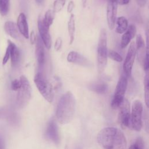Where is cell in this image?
I'll return each instance as SVG.
<instances>
[{"label": "cell", "mask_w": 149, "mask_h": 149, "mask_svg": "<svg viewBox=\"0 0 149 149\" xmlns=\"http://www.w3.org/2000/svg\"><path fill=\"white\" fill-rule=\"evenodd\" d=\"M34 83L42 96L49 102H52L54 98V91L51 83L45 76L38 72L34 78Z\"/></svg>", "instance_id": "4"}, {"label": "cell", "mask_w": 149, "mask_h": 149, "mask_svg": "<svg viewBox=\"0 0 149 149\" xmlns=\"http://www.w3.org/2000/svg\"><path fill=\"white\" fill-rule=\"evenodd\" d=\"M38 29L40 33V37L44 43V46L49 49L51 47V37L49 34V28L46 26L44 22V18L42 16L40 15L38 18Z\"/></svg>", "instance_id": "10"}, {"label": "cell", "mask_w": 149, "mask_h": 149, "mask_svg": "<svg viewBox=\"0 0 149 149\" xmlns=\"http://www.w3.org/2000/svg\"><path fill=\"white\" fill-rule=\"evenodd\" d=\"M35 1L37 2V3H38L39 5H41L44 2V0H35Z\"/></svg>", "instance_id": "38"}, {"label": "cell", "mask_w": 149, "mask_h": 149, "mask_svg": "<svg viewBox=\"0 0 149 149\" xmlns=\"http://www.w3.org/2000/svg\"><path fill=\"white\" fill-rule=\"evenodd\" d=\"M130 2V0H117V3L119 5H124L129 3Z\"/></svg>", "instance_id": "35"}, {"label": "cell", "mask_w": 149, "mask_h": 149, "mask_svg": "<svg viewBox=\"0 0 149 149\" xmlns=\"http://www.w3.org/2000/svg\"><path fill=\"white\" fill-rule=\"evenodd\" d=\"M67 61L69 62L74 63L85 67H90L91 62L83 55L76 51H70L67 56Z\"/></svg>", "instance_id": "12"}, {"label": "cell", "mask_w": 149, "mask_h": 149, "mask_svg": "<svg viewBox=\"0 0 149 149\" xmlns=\"http://www.w3.org/2000/svg\"><path fill=\"white\" fill-rule=\"evenodd\" d=\"M74 8V2L71 1L69 2L68 3V7H67V11L68 13H71L72 12V10H73Z\"/></svg>", "instance_id": "33"}, {"label": "cell", "mask_w": 149, "mask_h": 149, "mask_svg": "<svg viewBox=\"0 0 149 149\" xmlns=\"http://www.w3.org/2000/svg\"><path fill=\"white\" fill-rule=\"evenodd\" d=\"M21 83L19 79H14L11 82V88L13 91H17L20 87Z\"/></svg>", "instance_id": "29"}, {"label": "cell", "mask_w": 149, "mask_h": 149, "mask_svg": "<svg viewBox=\"0 0 149 149\" xmlns=\"http://www.w3.org/2000/svg\"><path fill=\"white\" fill-rule=\"evenodd\" d=\"M143 110L142 102L138 100L134 101L132 106L129 127L136 131H140L142 127Z\"/></svg>", "instance_id": "6"}, {"label": "cell", "mask_w": 149, "mask_h": 149, "mask_svg": "<svg viewBox=\"0 0 149 149\" xmlns=\"http://www.w3.org/2000/svg\"><path fill=\"white\" fill-rule=\"evenodd\" d=\"M135 47L139 61L143 65V62L145 57L146 47L145 42L141 34H137L136 36Z\"/></svg>", "instance_id": "17"}, {"label": "cell", "mask_w": 149, "mask_h": 149, "mask_svg": "<svg viewBox=\"0 0 149 149\" xmlns=\"http://www.w3.org/2000/svg\"><path fill=\"white\" fill-rule=\"evenodd\" d=\"M97 141L104 149H125L126 147L123 133L114 127L102 129L98 134Z\"/></svg>", "instance_id": "1"}, {"label": "cell", "mask_w": 149, "mask_h": 149, "mask_svg": "<svg viewBox=\"0 0 149 149\" xmlns=\"http://www.w3.org/2000/svg\"><path fill=\"white\" fill-rule=\"evenodd\" d=\"M127 86V78L125 75H122L118 80L111 101V107L113 108H118L124 100Z\"/></svg>", "instance_id": "7"}, {"label": "cell", "mask_w": 149, "mask_h": 149, "mask_svg": "<svg viewBox=\"0 0 149 149\" xmlns=\"http://www.w3.org/2000/svg\"><path fill=\"white\" fill-rule=\"evenodd\" d=\"M36 37L37 36H36L34 31H31L30 36V42L31 44H34L36 41Z\"/></svg>", "instance_id": "32"}, {"label": "cell", "mask_w": 149, "mask_h": 149, "mask_svg": "<svg viewBox=\"0 0 149 149\" xmlns=\"http://www.w3.org/2000/svg\"><path fill=\"white\" fill-rule=\"evenodd\" d=\"M107 34L105 29L100 31L97 46V65L99 73L105 70L107 64Z\"/></svg>", "instance_id": "3"}, {"label": "cell", "mask_w": 149, "mask_h": 149, "mask_svg": "<svg viewBox=\"0 0 149 149\" xmlns=\"http://www.w3.org/2000/svg\"><path fill=\"white\" fill-rule=\"evenodd\" d=\"M68 30L70 38L69 44L71 45L74 39V33H75V19L74 15L72 14L70 16L69 21L68 22Z\"/></svg>", "instance_id": "21"}, {"label": "cell", "mask_w": 149, "mask_h": 149, "mask_svg": "<svg viewBox=\"0 0 149 149\" xmlns=\"http://www.w3.org/2000/svg\"><path fill=\"white\" fill-rule=\"evenodd\" d=\"M136 34V27L134 24H130L128 26L127 30L123 33L122 36L120 41V47L125 48L131 41V40L135 37Z\"/></svg>", "instance_id": "15"}, {"label": "cell", "mask_w": 149, "mask_h": 149, "mask_svg": "<svg viewBox=\"0 0 149 149\" xmlns=\"http://www.w3.org/2000/svg\"><path fill=\"white\" fill-rule=\"evenodd\" d=\"M108 56L110 59L118 62H121L123 61L122 56L119 53H118L116 51L114 50H109Z\"/></svg>", "instance_id": "26"}, {"label": "cell", "mask_w": 149, "mask_h": 149, "mask_svg": "<svg viewBox=\"0 0 149 149\" xmlns=\"http://www.w3.org/2000/svg\"><path fill=\"white\" fill-rule=\"evenodd\" d=\"M36 56L40 67L44 65L45 62V51L44 45L40 36L36 37Z\"/></svg>", "instance_id": "14"}, {"label": "cell", "mask_w": 149, "mask_h": 149, "mask_svg": "<svg viewBox=\"0 0 149 149\" xmlns=\"http://www.w3.org/2000/svg\"><path fill=\"white\" fill-rule=\"evenodd\" d=\"M0 149H5L4 140L1 135H0Z\"/></svg>", "instance_id": "36"}, {"label": "cell", "mask_w": 149, "mask_h": 149, "mask_svg": "<svg viewBox=\"0 0 149 149\" xmlns=\"http://www.w3.org/2000/svg\"><path fill=\"white\" fill-rule=\"evenodd\" d=\"M10 0H0V13L2 16L8 14L9 10Z\"/></svg>", "instance_id": "25"}, {"label": "cell", "mask_w": 149, "mask_h": 149, "mask_svg": "<svg viewBox=\"0 0 149 149\" xmlns=\"http://www.w3.org/2000/svg\"><path fill=\"white\" fill-rule=\"evenodd\" d=\"M76 110V100L70 91H67L61 97L56 107V116L62 125L69 123L73 118Z\"/></svg>", "instance_id": "2"}, {"label": "cell", "mask_w": 149, "mask_h": 149, "mask_svg": "<svg viewBox=\"0 0 149 149\" xmlns=\"http://www.w3.org/2000/svg\"><path fill=\"white\" fill-rule=\"evenodd\" d=\"M137 5L140 7H143L145 6L147 0H136Z\"/></svg>", "instance_id": "34"}, {"label": "cell", "mask_w": 149, "mask_h": 149, "mask_svg": "<svg viewBox=\"0 0 149 149\" xmlns=\"http://www.w3.org/2000/svg\"><path fill=\"white\" fill-rule=\"evenodd\" d=\"M115 23H116L118 25L116 29V32L118 34L125 33L128 27V21L124 16L118 17L116 19Z\"/></svg>", "instance_id": "20"}, {"label": "cell", "mask_w": 149, "mask_h": 149, "mask_svg": "<svg viewBox=\"0 0 149 149\" xmlns=\"http://www.w3.org/2000/svg\"><path fill=\"white\" fill-rule=\"evenodd\" d=\"M17 27L20 33L26 39L29 38V27L26 16L23 13L19 14L17 20Z\"/></svg>", "instance_id": "16"}, {"label": "cell", "mask_w": 149, "mask_h": 149, "mask_svg": "<svg viewBox=\"0 0 149 149\" xmlns=\"http://www.w3.org/2000/svg\"><path fill=\"white\" fill-rule=\"evenodd\" d=\"M66 0H55L54 2V11L55 12H60L65 5Z\"/></svg>", "instance_id": "27"}, {"label": "cell", "mask_w": 149, "mask_h": 149, "mask_svg": "<svg viewBox=\"0 0 149 149\" xmlns=\"http://www.w3.org/2000/svg\"><path fill=\"white\" fill-rule=\"evenodd\" d=\"M117 9V0H108L107 7V20L110 30H112L115 27L116 19Z\"/></svg>", "instance_id": "11"}, {"label": "cell", "mask_w": 149, "mask_h": 149, "mask_svg": "<svg viewBox=\"0 0 149 149\" xmlns=\"http://www.w3.org/2000/svg\"><path fill=\"white\" fill-rule=\"evenodd\" d=\"M8 47L10 51V57L11 59V65L13 67L17 65L20 60V52L16 45L11 41L8 40Z\"/></svg>", "instance_id": "18"}, {"label": "cell", "mask_w": 149, "mask_h": 149, "mask_svg": "<svg viewBox=\"0 0 149 149\" xmlns=\"http://www.w3.org/2000/svg\"><path fill=\"white\" fill-rule=\"evenodd\" d=\"M144 98L146 106L148 107L149 104V79L148 75L147 73L144 78Z\"/></svg>", "instance_id": "24"}, {"label": "cell", "mask_w": 149, "mask_h": 149, "mask_svg": "<svg viewBox=\"0 0 149 149\" xmlns=\"http://www.w3.org/2000/svg\"><path fill=\"white\" fill-rule=\"evenodd\" d=\"M90 89L98 94H105L108 90V85L105 83H98L91 84Z\"/></svg>", "instance_id": "22"}, {"label": "cell", "mask_w": 149, "mask_h": 149, "mask_svg": "<svg viewBox=\"0 0 149 149\" xmlns=\"http://www.w3.org/2000/svg\"><path fill=\"white\" fill-rule=\"evenodd\" d=\"M45 136L49 140L54 144H58L60 142V137L58 132V128L55 120H51L48 124Z\"/></svg>", "instance_id": "13"}, {"label": "cell", "mask_w": 149, "mask_h": 149, "mask_svg": "<svg viewBox=\"0 0 149 149\" xmlns=\"http://www.w3.org/2000/svg\"><path fill=\"white\" fill-rule=\"evenodd\" d=\"M9 58H10V51H9V47L8 46V47L6 48V52H5V55H4L3 60H2V63H3V65H5V64L8 62V61L9 59Z\"/></svg>", "instance_id": "31"}, {"label": "cell", "mask_w": 149, "mask_h": 149, "mask_svg": "<svg viewBox=\"0 0 149 149\" xmlns=\"http://www.w3.org/2000/svg\"><path fill=\"white\" fill-rule=\"evenodd\" d=\"M81 3H82L83 7L85 8L86 6V4H87V0H81Z\"/></svg>", "instance_id": "37"}, {"label": "cell", "mask_w": 149, "mask_h": 149, "mask_svg": "<svg viewBox=\"0 0 149 149\" xmlns=\"http://www.w3.org/2000/svg\"><path fill=\"white\" fill-rule=\"evenodd\" d=\"M20 87L17 90L16 102L20 108H23L27 105L31 97V88L27 77L22 75L19 79Z\"/></svg>", "instance_id": "5"}, {"label": "cell", "mask_w": 149, "mask_h": 149, "mask_svg": "<svg viewBox=\"0 0 149 149\" xmlns=\"http://www.w3.org/2000/svg\"><path fill=\"white\" fill-rule=\"evenodd\" d=\"M4 30L6 34L13 38L18 40L20 38V34L17 25L13 22L8 21L4 24Z\"/></svg>", "instance_id": "19"}, {"label": "cell", "mask_w": 149, "mask_h": 149, "mask_svg": "<svg viewBox=\"0 0 149 149\" xmlns=\"http://www.w3.org/2000/svg\"><path fill=\"white\" fill-rule=\"evenodd\" d=\"M131 149H143V141L141 138L137 139L136 142L130 147Z\"/></svg>", "instance_id": "28"}, {"label": "cell", "mask_w": 149, "mask_h": 149, "mask_svg": "<svg viewBox=\"0 0 149 149\" xmlns=\"http://www.w3.org/2000/svg\"><path fill=\"white\" fill-rule=\"evenodd\" d=\"M136 55V51L135 42L134 41H132L130 44L127 52V55L126 56L124 63L123 64V70L125 73V76L127 78L131 76Z\"/></svg>", "instance_id": "9"}, {"label": "cell", "mask_w": 149, "mask_h": 149, "mask_svg": "<svg viewBox=\"0 0 149 149\" xmlns=\"http://www.w3.org/2000/svg\"><path fill=\"white\" fill-rule=\"evenodd\" d=\"M62 44V40L61 37H58L55 42L54 48L56 51H58L61 49Z\"/></svg>", "instance_id": "30"}, {"label": "cell", "mask_w": 149, "mask_h": 149, "mask_svg": "<svg viewBox=\"0 0 149 149\" xmlns=\"http://www.w3.org/2000/svg\"><path fill=\"white\" fill-rule=\"evenodd\" d=\"M43 18L45 24L47 27L49 28L50 26L52 24L55 18V12L54 11V10L52 9L48 10L45 12L44 17H43Z\"/></svg>", "instance_id": "23"}, {"label": "cell", "mask_w": 149, "mask_h": 149, "mask_svg": "<svg viewBox=\"0 0 149 149\" xmlns=\"http://www.w3.org/2000/svg\"><path fill=\"white\" fill-rule=\"evenodd\" d=\"M119 113L118 120L119 125L123 128L130 126V103L126 98H124L118 107Z\"/></svg>", "instance_id": "8"}]
</instances>
